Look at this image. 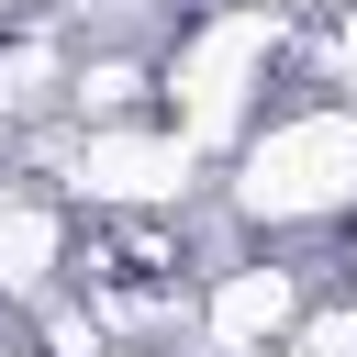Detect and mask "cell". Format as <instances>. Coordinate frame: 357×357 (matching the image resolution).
<instances>
[{"instance_id":"277c9868","label":"cell","mask_w":357,"mask_h":357,"mask_svg":"<svg viewBox=\"0 0 357 357\" xmlns=\"http://www.w3.org/2000/svg\"><path fill=\"white\" fill-rule=\"evenodd\" d=\"M301 312H312V268H290V257H223L201 279V301H190V335L212 357H279L301 335Z\"/></svg>"},{"instance_id":"52a82bcc","label":"cell","mask_w":357,"mask_h":357,"mask_svg":"<svg viewBox=\"0 0 357 357\" xmlns=\"http://www.w3.org/2000/svg\"><path fill=\"white\" fill-rule=\"evenodd\" d=\"M67 22L56 11H33V22H11L0 33V134H22V123H45L56 100H67Z\"/></svg>"},{"instance_id":"3957f363","label":"cell","mask_w":357,"mask_h":357,"mask_svg":"<svg viewBox=\"0 0 357 357\" xmlns=\"http://www.w3.org/2000/svg\"><path fill=\"white\" fill-rule=\"evenodd\" d=\"M201 156L145 112V123H112V134H78L67 156H56V201L67 212H100V223H178L190 201H201Z\"/></svg>"},{"instance_id":"5b68a950","label":"cell","mask_w":357,"mask_h":357,"mask_svg":"<svg viewBox=\"0 0 357 357\" xmlns=\"http://www.w3.org/2000/svg\"><path fill=\"white\" fill-rule=\"evenodd\" d=\"M67 268H78V212L56 201V178H0V312L67 301Z\"/></svg>"},{"instance_id":"8992f818","label":"cell","mask_w":357,"mask_h":357,"mask_svg":"<svg viewBox=\"0 0 357 357\" xmlns=\"http://www.w3.org/2000/svg\"><path fill=\"white\" fill-rule=\"evenodd\" d=\"M78 134H112V123H145L156 112V45H78L67 56V100H56Z\"/></svg>"},{"instance_id":"6da1fadb","label":"cell","mask_w":357,"mask_h":357,"mask_svg":"<svg viewBox=\"0 0 357 357\" xmlns=\"http://www.w3.org/2000/svg\"><path fill=\"white\" fill-rule=\"evenodd\" d=\"M279 78H290V33L257 22V11H234V0H201L156 45V123L212 167V156H234L268 123V89Z\"/></svg>"},{"instance_id":"ba28073f","label":"cell","mask_w":357,"mask_h":357,"mask_svg":"<svg viewBox=\"0 0 357 357\" xmlns=\"http://www.w3.org/2000/svg\"><path fill=\"white\" fill-rule=\"evenodd\" d=\"M234 11H257V22H279V33H312V22L346 11V0H234Z\"/></svg>"},{"instance_id":"9c48e42d","label":"cell","mask_w":357,"mask_h":357,"mask_svg":"<svg viewBox=\"0 0 357 357\" xmlns=\"http://www.w3.org/2000/svg\"><path fill=\"white\" fill-rule=\"evenodd\" d=\"M33 11H56V0H0V33H11V22H33Z\"/></svg>"},{"instance_id":"7a4b0ae2","label":"cell","mask_w":357,"mask_h":357,"mask_svg":"<svg viewBox=\"0 0 357 357\" xmlns=\"http://www.w3.org/2000/svg\"><path fill=\"white\" fill-rule=\"evenodd\" d=\"M223 212L245 234H312V223H357V100H290L234 145Z\"/></svg>"},{"instance_id":"30bf717a","label":"cell","mask_w":357,"mask_h":357,"mask_svg":"<svg viewBox=\"0 0 357 357\" xmlns=\"http://www.w3.org/2000/svg\"><path fill=\"white\" fill-rule=\"evenodd\" d=\"M0 357H33V346H0Z\"/></svg>"}]
</instances>
